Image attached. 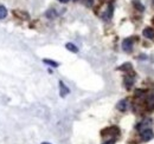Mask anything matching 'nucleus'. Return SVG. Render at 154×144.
Returning a JSON list of instances; mask_svg holds the SVG:
<instances>
[{
  "instance_id": "1",
  "label": "nucleus",
  "mask_w": 154,
  "mask_h": 144,
  "mask_svg": "<svg viewBox=\"0 0 154 144\" xmlns=\"http://www.w3.org/2000/svg\"><path fill=\"white\" fill-rule=\"evenodd\" d=\"M153 137H154V132L151 129H146V130H143L141 132V140L143 142H148V141L153 140Z\"/></svg>"
},
{
  "instance_id": "2",
  "label": "nucleus",
  "mask_w": 154,
  "mask_h": 144,
  "mask_svg": "<svg viewBox=\"0 0 154 144\" xmlns=\"http://www.w3.org/2000/svg\"><path fill=\"white\" fill-rule=\"evenodd\" d=\"M122 49L126 52H131L133 50V39L132 38H127L122 41Z\"/></svg>"
},
{
  "instance_id": "3",
  "label": "nucleus",
  "mask_w": 154,
  "mask_h": 144,
  "mask_svg": "<svg viewBox=\"0 0 154 144\" xmlns=\"http://www.w3.org/2000/svg\"><path fill=\"white\" fill-rule=\"evenodd\" d=\"M69 92H70V90H69V89L65 86V84L60 80V82H59V93H60V97H65Z\"/></svg>"
},
{
  "instance_id": "4",
  "label": "nucleus",
  "mask_w": 154,
  "mask_h": 144,
  "mask_svg": "<svg viewBox=\"0 0 154 144\" xmlns=\"http://www.w3.org/2000/svg\"><path fill=\"white\" fill-rule=\"evenodd\" d=\"M142 34L145 38H147V39H153L154 38V30L153 28H151V27H146L143 31H142Z\"/></svg>"
},
{
  "instance_id": "5",
  "label": "nucleus",
  "mask_w": 154,
  "mask_h": 144,
  "mask_svg": "<svg viewBox=\"0 0 154 144\" xmlns=\"http://www.w3.org/2000/svg\"><path fill=\"white\" fill-rule=\"evenodd\" d=\"M117 109H119L120 111H126V109H127V100H126V99L120 100V102L117 103Z\"/></svg>"
},
{
  "instance_id": "6",
  "label": "nucleus",
  "mask_w": 154,
  "mask_h": 144,
  "mask_svg": "<svg viewBox=\"0 0 154 144\" xmlns=\"http://www.w3.org/2000/svg\"><path fill=\"white\" fill-rule=\"evenodd\" d=\"M133 6H134L137 11H140V12H142V11L145 10V6H143L139 0H133Z\"/></svg>"
},
{
  "instance_id": "7",
  "label": "nucleus",
  "mask_w": 154,
  "mask_h": 144,
  "mask_svg": "<svg viewBox=\"0 0 154 144\" xmlns=\"http://www.w3.org/2000/svg\"><path fill=\"white\" fill-rule=\"evenodd\" d=\"M146 104H147V110H154V97L153 96H151L148 99H147V102H146Z\"/></svg>"
},
{
  "instance_id": "8",
  "label": "nucleus",
  "mask_w": 154,
  "mask_h": 144,
  "mask_svg": "<svg viewBox=\"0 0 154 144\" xmlns=\"http://www.w3.org/2000/svg\"><path fill=\"white\" fill-rule=\"evenodd\" d=\"M65 47H66V50H69V51H71V52H74V53H77V52H78V47H77L76 45L71 44V43H68V44L65 45Z\"/></svg>"
},
{
  "instance_id": "9",
  "label": "nucleus",
  "mask_w": 154,
  "mask_h": 144,
  "mask_svg": "<svg viewBox=\"0 0 154 144\" xmlns=\"http://www.w3.org/2000/svg\"><path fill=\"white\" fill-rule=\"evenodd\" d=\"M43 63H45V64H48L52 68H58V65H59L57 62H54V60H50V59H43Z\"/></svg>"
},
{
  "instance_id": "10",
  "label": "nucleus",
  "mask_w": 154,
  "mask_h": 144,
  "mask_svg": "<svg viewBox=\"0 0 154 144\" xmlns=\"http://www.w3.org/2000/svg\"><path fill=\"white\" fill-rule=\"evenodd\" d=\"M46 17L49 19H55L57 17V13H56L55 10H49V11L46 12Z\"/></svg>"
},
{
  "instance_id": "11",
  "label": "nucleus",
  "mask_w": 154,
  "mask_h": 144,
  "mask_svg": "<svg viewBox=\"0 0 154 144\" xmlns=\"http://www.w3.org/2000/svg\"><path fill=\"white\" fill-rule=\"evenodd\" d=\"M7 14V10L5 8V6H0V19H4Z\"/></svg>"
},
{
  "instance_id": "12",
  "label": "nucleus",
  "mask_w": 154,
  "mask_h": 144,
  "mask_svg": "<svg viewBox=\"0 0 154 144\" xmlns=\"http://www.w3.org/2000/svg\"><path fill=\"white\" fill-rule=\"evenodd\" d=\"M125 83H126V86H127V89H131V86H132V84L134 83V79H132V78H126L125 79Z\"/></svg>"
},
{
  "instance_id": "13",
  "label": "nucleus",
  "mask_w": 154,
  "mask_h": 144,
  "mask_svg": "<svg viewBox=\"0 0 154 144\" xmlns=\"http://www.w3.org/2000/svg\"><path fill=\"white\" fill-rule=\"evenodd\" d=\"M131 69H132V64H129V63H126V64H123L121 68H119V70H122V71L131 70Z\"/></svg>"
},
{
  "instance_id": "14",
  "label": "nucleus",
  "mask_w": 154,
  "mask_h": 144,
  "mask_svg": "<svg viewBox=\"0 0 154 144\" xmlns=\"http://www.w3.org/2000/svg\"><path fill=\"white\" fill-rule=\"evenodd\" d=\"M84 4H85V6L91 7V6H93V4H94V0H84Z\"/></svg>"
},
{
  "instance_id": "15",
  "label": "nucleus",
  "mask_w": 154,
  "mask_h": 144,
  "mask_svg": "<svg viewBox=\"0 0 154 144\" xmlns=\"http://www.w3.org/2000/svg\"><path fill=\"white\" fill-rule=\"evenodd\" d=\"M145 92H146V90H136L135 91V94H136V96H141V94L145 93Z\"/></svg>"
},
{
  "instance_id": "16",
  "label": "nucleus",
  "mask_w": 154,
  "mask_h": 144,
  "mask_svg": "<svg viewBox=\"0 0 154 144\" xmlns=\"http://www.w3.org/2000/svg\"><path fill=\"white\" fill-rule=\"evenodd\" d=\"M58 1H60V2H63V4H66L69 0H58Z\"/></svg>"
},
{
  "instance_id": "17",
  "label": "nucleus",
  "mask_w": 154,
  "mask_h": 144,
  "mask_svg": "<svg viewBox=\"0 0 154 144\" xmlns=\"http://www.w3.org/2000/svg\"><path fill=\"white\" fill-rule=\"evenodd\" d=\"M42 144H50V143H48V142H44V143H42Z\"/></svg>"
},
{
  "instance_id": "18",
  "label": "nucleus",
  "mask_w": 154,
  "mask_h": 144,
  "mask_svg": "<svg viewBox=\"0 0 154 144\" xmlns=\"http://www.w3.org/2000/svg\"><path fill=\"white\" fill-rule=\"evenodd\" d=\"M74 1H77V0H74Z\"/></svg>"
},
{
  "instance_id": "19",
  "label": "nucleus",
  "mask_w": 154,
  "mask_h": 144,
  "mask_svg": "<svg viewBox=\"0 0 154 144\" xmlns=\"http://www.w3.org/2000/svg\"><path fill=\"white\" fill-rule=\"evenodd\" d=\"M153 4H154V0H153Z\"/></svg>"
}]
</instances>
